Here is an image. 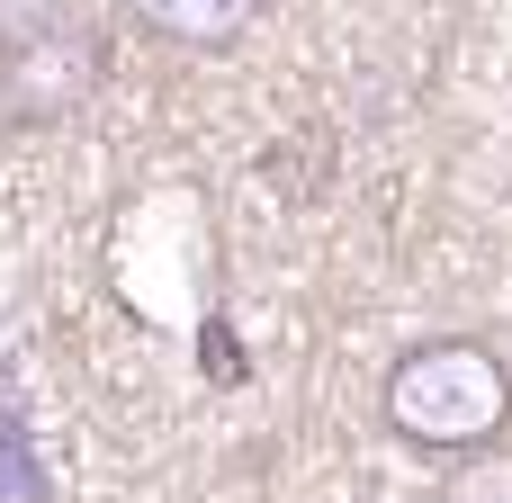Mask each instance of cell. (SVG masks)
<instances>
[{
  "label": "cell",
  "instance_id": "1",
  "mask_svg": "<svg viewBox=\"0 0 512 503\" xmlns=\"http://www.w3.org/2000/svg\"><path fill=\"white\" fill-rule=\"evenodd\" d=\"M378 423L423 459H468L512 432V360L486 333H423L378 378Z\"/></svg>",
  "mask_w": 512,
  "mask_h": 503
},
{
  "label": "cell",
  "instance_id": "2",
  "mask_svg": "<svg viewBox=\"0 0 512 503\" xmlns=\"http://www.w3.org/2000/svg\"><path fill=\"white\" fill-rule=\"evenodd\" d=\"M108 81V27L63 9L54 27H36L18 54H0V135H54L72 126Z\"/></svg>",
  "mask_w": 512,
  "mask_h": 503
},
{
  "label": "cell",
  "instance_id": "3",
  "mask_svg": "<svg viewBox=\"0 0 512 503\" xmlns=\"http://www.w3.org/2000/svg\"><path fill=\"white\" fill-rule=\"evenodd\" d=\"M126 9H135V27H144L153 45H171V54H234V45L261 27L270 0H126Z\"/></svg>",
  "mask_w": 512,
  "mask_h": 503
},
{
  "label": "cell",
  "instance_id": "4",
  "mask_svg": "<svg viewBox=\"0 0 512 503\" xmlns=\"http://www.w3.org/2000/svg\"><path fill=\"white\" fill-rule=\"evenodd\" d=\"M432 503H512V441L450 459V477H441V495H432Z\"/></svg>",
  "mask_w": 512,
  "mask_h": 503
},
{
  "label": "cell",
  "instance_id": "5",
  "mask_svg": "<svg viewBox=\"0 0 512 503\" xmlns=\"http://www.w3.org/2000/svg\"><path fill=\"white\" fill-rule=\"evenodd\" d=\"M63 9H72V0H0V54H18V45H27L36 27H54Z\"/></svg>",
  "mask_w": 512,
  "mask_h": 503
}]
</instances>
